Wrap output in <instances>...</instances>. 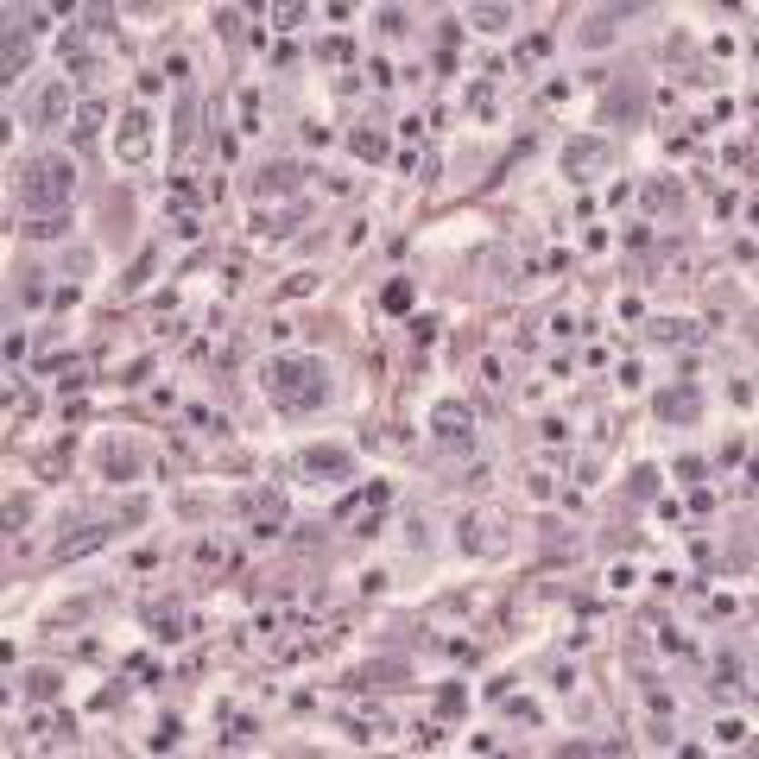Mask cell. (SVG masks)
<instances>
[{
    "label": "cell",
    "mask_w": 759,
    "mask_h": 759,
    "mask_svg": "<svg viewBox=\"0 0 759 759\" xmlns=\"http://www.w3.org/2000/svg\"><path fill=\"white\" fill-rule=\"evenodd\" d=\"M266 392L278 411H317L329 399V368L317 355H278L266 361Z\"/></svg>",
    "instance_id": "obj_1"
},
{
    "label": "cell",
    "mask_w": 759,
    "mask_h": 759,
    "mask_svg": "<svg viewBox=\"0 0 759 759\" xmlns=\"http://www.w3.org/2000/svg\"><path fill=\"white\" fill-rule=\"evenodd\" d=\"M19 197H25V216H64L76 197V165L70 158H32L19 177Z\"/></svg>",
    "instance_id": "obj_2"
},
{
    "label": "cell",
    "mask_w": 759,
    "mask_h": 759,
    "mask_svg": "<svg viewBox=\"0 0 759 759\" xmlns=\"http://www.w3.org/2000/svg\"><path fill=\"white\" fill-rule=\"evenodd\" d=\"M235 512L248 519L253 538H278V525H285V494H278V488H241V494H235Z\"/></svg>",
    "instance_id": "obj_3"
},
{
    "label": "cell",
    "mask_w": 759,
    "mask_h": 759,
    "mask_svg": "<svg viewBox=\"0 0 759 759\" xmlns=\"http://www.w3.org/2000/svg\"><path fill=\"white\" fill-rule=\"evenodd\" d=\"M430 430H437V443H443L450 456H469V450H475V418H469L462 399H443V405L430 411Z\"/></svg>",
    "instance_id": "obj_4"
},
{
    "label": "cell",
    "mask_w": 759,
    "mask_h": 759,
    "mask_svg": "<svg viewBox=\"0 0 759 759\" xmlns=\"http://www.w3.org/2000/svg\"><path fill=\"white\" fill-rule=\"evenodd\" d=\"M298 469H304L317 488H342V481H355V456L336 450V443H310V450L298 456Z\"/></svg>",
    "instance_id": "obj_5"
},
{
    "label": "cell",
    "mask_w": 759,
    "mask_h": 759,
    "mask_svg": "<svg viewBox=\"0 0 759 759\" xmlns=\"http://www.w3.org/2000/svg\"><path fill=\"white\" fill-rule=\"evenodd\" d=\"M602 171H614V139H595L589 133V139H570L563 146V177L582 184V177H602Z\"/></svg>",
    "instance_id": "obj_6"
},
{
    "label": "cell",
    "mask_w": 759,
    "mask_h": 759,
    "mask_svg": "<svg viewBox=\"0 0 759 759\" xmlns=\"http://www.w3.org/2000/svg\"><path fill=\"white\" fill-rule=\"evenodd\" d=\"M115 152H121L126 165H139V158L152 152V121H146V108H126V115H121V133H115Z\"/></svg>",
    "instance_id": "obj_7"
},
{
    "label": "cell",
    "mask_w": 759,
    "mask_h": 759,
    "mask_svg": "<svg viewBox=\"0 0 759 759\" xmlns=\"http://www.w3.org/2000/svg\"><path fill=\"white\" fill-rule=\"evenodd\" d=\"M658 418H664V424H696V418H703V392H696L690 380H683V386H664V392H658Z\"/></svg>",
    "instance_id": "obj_8"
},
{
    "label": "cell",
    "mask_w": 759,
    "mask_h": 759,
    "mask_svg": "<svg viewBox=\"0 0 759 759\" xmlns=\"http://www.w3.org/2000/svg\"><path fill=\"white\" fill-rule=\"evenodd\" d=\"M298 184H304V171H298L291 158H272V165H259L253 197H298Z\"/></svg>",
    "instance_id": "obj_9"
},
{
    "label": "cell",
    "mask_w": 759,
    "mask_h": 759,
    "mask_svg": "<svg viewBox=\"0 0 759 759\" xmlns=\"http://www.w3.org/2000/svg\"><path fill=\"white\" fill-rule=\"evenodd\" d=\"M70 115H76V108H70V83H51V89L38 96V121L45 126H70Z\"/></svg>",
    "instance_id": "obj_10"
},
{
    "label": "cell",
    "mask_w": 759,
    "mask_h": 759,
    "mask_svg": "<svg viewBox=\"0 0 759 759\" xmlns=\"http://www.w3.org/2000/svg\"><path fill=\"white\" fill-rule=\"evenodd\" d=\"M386 501H392V488L374 481V488H361V494H342V501H336V519H355L361 506H386Z\"/></svg>",
    "instance_id": "obj_11"
},
{
    "label": "cell",
    "mask_w": 759,
    "mask_h": 759,
    "mask_svg": "<svg viewBox=\"0 0 759 759\" xmlns=\"http://www.w3.org/2000/svg\"><path fill=\"white\" fill-rule=\"evenodd\" d=\"M627 115H639V89H632V83H614L608 102H602V121H627Z\"/></svg>",
    "instance_id": "obj_12"
},
{
    "label": "cell",
    "mask_w": 759,
    "mask_h": 759,
    "mask_svg": "<svg viewBox=\"0 0 759 759\" xmlns=\"http://www.w3.org/2000/svg\"><path fill=\"white\" fill-rule=\"evenodd\" d=\"M108 121V102H83L76 115H70V139L83 146V139H96V126Z\"/></svg>",
    "instance_id": "obj_13"
},
{
    "label": "cell",
    "mask_w": 759,
    "mask_h": 759,
    "mask_svg": "<svg viewBox=\"0 0 759 759\" xmlns=\"http://www.w3.org/2000/svg\"><path fill=\"white\" fill-rule=\"evenodd\" d=\"M19 683H25V696H32V703H57V690H64V677H57V671H25Z\"/></svg>",
    "instance_id": "obj_14"
},
{
    "label": "cell",
    "mask_w": 759,
    "mask_h": 759,
    "mask_svg": "<svg viewBox=\"0 0 759 759\" xmlns=\"http://www.w3.org/2000/svg\"><path fill=\"white\" fill-rule=\"evenodd\" d=\"M349 146H355V158H368V165H380V158H386V133H374V126H355V133H349Z\"/></svg>",
    "instance_id": "obj_15"
},
{
    "label": "cell",
    "mask_w": 759,
    "mask_h": 759,
    "mask_svg": "<svg viewBox=\"0 0 759 759\" xmlns=\"http://www.w3.org/2000/svg\"><path fill=\"white\" fill-rule=\"evenodd\" d=\"M146 627H152V639H184V614L177 608H146Z\"/></svg>",
    "instance_id": "obj_16"
},
{
    "label": "cell",
    "mask_w": 759,
    "mask_h": 759,
    "mask_svg": "<svg viewBox=\"0 0 759 759\" xmlns=\"http://www.w3.org/2000/svg\"><path fill=\"white\" fill-rule=\"evenodd\" d=\"M25 57H32V45H25V32H19V25H6V83H19V70H25Z\"/></svg>",
    "instance_id": "obj_17"
},
{
    "label": "cell",
    "mask_w": 759,
    "mask_h": 759,
    "mask_svg": "<svg viewBox=\"0 0 759 759\" xmlns=\"http://www.w3.org/2000/svg\"><path fill=\"white\" fill-rule=\"evenodd\" d=\"M13 304H45V272H13Z\"/></svg>",
    "instance_id": "obj_18"
},
{
    "label": "cell",
    "mask_w": 759,
    "mask_h": 759,
    "mask_svg": "<svg viewBox=\"0 0 759 759\" xmlns=\"http://www.w3.org/2000/svg\"><path fill=\"white\" fill-rule=\"evenodd\" d=\"M102 469H108V481H126V475L139 469V456L121 450V443H108V450H102Z\"/></svg>",
    "instance_id": "obj_19"
},
{
    "label": "cell",
    "mask_w": 759,
    "mask_h": 759,
    "mask_svg": "<svg viewBox=\"0 0 759 759\" xmlns=\"http://www.w3.org/2000/svg\"><path fill=\"white\" fill-rule=\"evenodd\" d=\"M645 336H652V342H696V329H690V323H677V317H658Z\"/></svg>",
    "instance_id": "obj_20"
},
{
    "label": "cell",
    "mask_w": 759,
    "mask_h": 759,
    "mask_svg": "<svg viewBox=\"0 0 759 759\" xmlns=\"http://www.w3.org/2000/svg\"><path fill=\"white\" fill-rule=\"evenodd\" d=\"M64 228H70V216H32V222H25V235H32V241H57Z\"/></svg>",
    "instance_id": "obj_21"
},
{
    "label": "cell",
    "mask_w": 759,
    "mask_h": 759,
    "mask_svg": "<svg viewBox=\"0 0 759 759\" xmlns=\"http://www.w3.org/2000/svg\"><path fill=\"white\" fill-rule=\"evenodd\" d=\"M380 304H386L392 317H405V310H411V285H405V278H392V285L380 291Z\"/></svg>",
    "instance_id": "obj_22"
},
{
    "label": "cell",
    "mask_w": 759,
    "mask_h": 759,
    "mask_svg": "<svg viewBox=\"0 0 759 759\" xmlns=\"http://www.w3.org/2000/svg\"><path fill=\"white\" fill-rule=\"evenodd\" d=\"M741 677H747V671H741V664H722V671H715V683H709V690H715V696H741V690H747V683H741Z\"/></svg>",
    "instance_id": "obj_23"
},
{
    "label": "cell",
    "mask_w": 759,
    "mask_h": 759,
    "mask_svg": "<svg viewBox=\"0 0 759 759\" xmlns=\"http://www.w3.org/2000/svg\"><path fill=\"white\" fill-rule=\"evenodd\" d=\"M152 266H158V248H146V253H139V259H133V272H126L121 285H126V291H139V285L152 278Z\"/></svg>",
    "instance_id": "obj_24"
},
{
    "label": "cell",
    "mask_w": 759,
    "mask_h": 759,
    "mask_svg": "<svg viewBox=\"0 0 759 759\" xmlns=\"http://www.w3.org/2000/svg\"><path fill=\"white\" fill-rule=\"evenodd\" d=\"M469 19H475L481 32H506V19H512V6H475Z\"/></svg>",
    "instance_id": "obj_25"
},
{
    "label": "cell",
    "mask_w": 759,
    "mask_h": 759,
    "mask_svg": "<svg viewBox=\"0 0 759 759\" xmlns=\"http://www.w3.org/2000/svg\"><path fill=\"white\" fill-rule=\"evenodd\" d=\"M671 203H683V184H652L645 190V209H671Z\"/></svg>",
    "instance_id": "obj_26"
},
{
    "label": "cell",
    "mask_w": 759,
    "mask_h": 759,
    "mask_svg": "<svg viewBox=\"0 0 759 759\" xmlns=\"http://www.w3.org/2000/svg\"><path fill=\"white\" fill-rule=\"evenodd\" d=\"M538 57H551V32H531V38L519 45V64H538Z\"/></svg>",
    "instance_id": "obj_27"
},
{
    "label": "cell",
    "mask_w": 759,
    "mask_h": 759,
    "mask_svg": "<svg viewBox=\"0 0 759 759\" xmlns=\"http://www.w3.org/2000/svg\"><path fill=\"white\" fill-rule=\"evenodd\" d=\"M349 51H355L349 38H323V45H317V57H323V64H349Z\"/></svg>",
    "instance_id": "obj_28"
},
{
    "label": "cell",
    "mask_w": 759,
    "mask_h": 759,
    "mask_svg": "<svg viewBox=\"0 0 759 759\" xmlns=\"http://www.w3.org/2000/svg\"><path fill=\"white\" fill-rule=\"evenodd\" d=\"M216 32H222V45H235L241 38V13H216Z\"/></svg>",
    "instance_id": "obj_29"
},
{
    "label": "cell",
    "mask_w": 759,
    "mask_h": 759,
    "mask_svg": "<svg viewBox=\"0 0 759 759\" xmlns=\"http://www.w3.org/2000/svg\"><path fill=\"white\" fill-rule=\"evenodd\" d=\"M538 437H544V443H570V424H563V418H544Z\"/></svg>",
    "instance_id": "obj_30"
},
{
    "label": "cell",
    "mask_w": 759,
    "mask_h": 759,
    "mask_svg": "<svg viewBox=\"0 0 759 759\" xmlns=\"http://www.w3.org/2000/svg\"><path fill=\"white\" fill-rule=\"evenodd\" d=\"M652 488H658V469H632V494L652 501Z\"/></svg>",
    "instance_id": "obj_31"
},
{
    "label": "cell",
    "mask_w": 759,
    "mask_h": 759,
    "mask_svg": "<svg viewBox=\"0 0 759 759\" xmlns=\"http://www.w3.org/2000/svg\"><path fill=\"white\" fill-rule=\"evenodd\" d=\"M525 494H531V501H551V475L531 469V475H525Z\"/></svg>",
    "instance_id": "obj_32"
},
{
    "label": "cell",
    "mask_w": 759,
    "mask_h": 759,
    "mask_svg": "<svg viewBox=\"0 0 759 759\" xmlns=\"http://www.w3.org/2000/svg\"><path fill=\"white\" fill-rule=\"evenodd\" d=\"M506 715H512V722H531V728H538V709H531L525 696H512V703H506Z\"/></svg>",
    "instance_id": "obj_33"
},
{
    "label": "cell",
    "mask_w": 759,
    "mask_h": 759,
    "mask_svg": "<svg viewBox=\"0 0 759 759\" xmlns=\"http://www.w3.org/2000/svg\"><path fill=\"white\" fill-rule=\"evenodd\" d=\"M715 741H722V747H741V741H747V728H741V722H722V728H715Z\"/></svg>",
    "instance_id": "obj_34"
},
{
    "label": "cell",
    "mask_w": 759,
    "mask_h": 759,
    "mask_svg": "<svg viewBox=\"0 0 759 759\" xmlns=\"http://www.w3.org/2000/svg\"><path fill=\"white\" fill-rule=\"evenodd\" d=\"M481 380H488V386H501V380H506V361H501V355H488V361H481Z\"/></svg>",
    "instance_id": "obj_35"
},
{
    "label": "cell",
    "mask_w": 759,
    "mask_h": 759,
    "mask_svg": "<svg viewBox=\"0 0 759 759\" xmlns=\"http://www.w3.org/2000/svg\"><path fill=\"white\" fill-rule=\"evenodd\" d=\"M462 551H481V519H462Z\"/></svg>",
    "instance_id": "obj_36"
},
{
    "label": "cell",
    "mask_w": 759,
    "mask_h": 759,
    "mask_svg": "<svg viewBox=\"0 0 759 759\" xmlns=\"http://www.w3.org/2000/svg\"><path fill=\"white\" fill-rule=\"evenodd\" d=\"M437 703H443V715H456V709H462V683H443V696H437Z\"/></svg>",
    "instance_id": "obj_37"
}]
</instances>
